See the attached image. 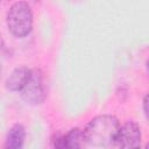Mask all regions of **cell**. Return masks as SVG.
<instances>
[{"label": "cell", "instance_id": "cell-1", "mask_svg": "<svg viewBox=\"0 0 149 149\" xmlns=\"http://www.w3.org/2000/svg\"><path fill=\"white\" fill-rule=\"evenodd\" d=\"M119 128V120L113 115H98L93 118L83 130L85 147L108 148L114 146Z\"/></svg>", "mask_w": 149, "mask_h": 149}, {"label": "cell", "instance_id": "cell-2", "mask_svg": "<svg viewBox=\"0 0 149 149\" xmlns=\"http://www.w3.org/2000/svg\"><path fill=\"white\" fill-rule=\"evenodd\" d=\"M7 27L17 37L27 36L31 31L33 13L27 2L17 1L12 5L7 13Z\"/></svg>", "mask_w": 149, "mask_h": 149}, {"label": "cell", "instance_id": "cell-3", "mask_svg": "<svg viewBox=\"0 0 149 149\" xmlns=\"http://www.w3.org/2000/svg\"><path fill=\"white\" fill-rule=\"evenodd\" d=\"M22 98L29 104H40L45 98V90L43 84V76L40 70H30L29 78L24 84Z\"/></svg>", "mask_w": 149, "mask_h": 149}, {"label": "cell", "instance_id": "cell-4", "mask_svg": "<svg viewBox=\"0 0 149 149\" xmlns=\"http://www.w3.org/2000/svg\"><path fill=\"white\" fill-rule=\"evenodd\" d=\"M114 144L119 148H136L141 144V130L137 123L129 121L119 128Z\"/></svg>", "mask_w": 149, "mask_h": 149}, {"label": "cell", "instance_id": "cell-5", "mask_svg": "<svg viewBox=\"0 0 149 149\" xmlns=\"http://www.w3.org/2000/svg\"><path fill=\"white\" fill-rule=\"evenodd\" d=\"M30 74V70L26 66L16 68L7 78L6 80V87L10 91H21L27 83Z\"/></svg>", "mask_w": 149, "mask_h": 149}, {"label": "cell", "instance_id": "cell-6", "mask_svg": "<svg viewBox=\"0 0 149 149\" xmlns=\"http://www.w3.org/2000/svg\"><path fill=\"white\" fill-rule=\"evenodd\" d=\"M24 136H26L24 127L21 123H15L7 133L5 147L9 149L21 148L24 142Z\"/></svg>", "mask_w": 149, "mask_h": 149}, {"label": "cell", "instance_id": "cell-7", "mask_svg": "<svg viewBox=\"0 0 149 149\" xmlns=\"http://www.w3.org/2000/svg\"><path fill=\"white\" fill-rule=\"evenodd\" d=\"M84 133L79 128L71 129L66 135L62 136V148H84Z\"/></svg>", "mask_w": 149, "mask_h": 149}, {"label": "cell", "instance_id": "cell-8", "mask_svg": "<svg viewBox=\"0 0 149 149\" xmlns=\"http://www.w3.org/2000/svg\"><path fill=\"white\" fill-rule=\"evenodd\" d=\"M147 105H148V97H144V100H143V107H144V114H146V116L148 118V108H147Z\"/></svg>", "mask_w": 149, "mask_h": 149}]
</instances>
